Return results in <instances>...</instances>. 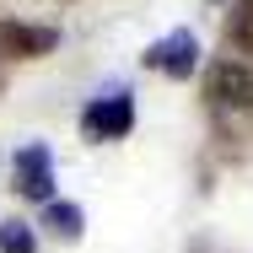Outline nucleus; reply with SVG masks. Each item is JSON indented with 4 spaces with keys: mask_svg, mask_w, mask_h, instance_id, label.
Returning <instances> with one entry per match:
<instances>
[{
    "mask_svg": "<svg viewBox=\"0 0 253 253\" xmlns=\"http://www.w3.org/2000/svg\"><path fill=\"white\" fill-rule=\"evenodd\" d=\"M205 97H210V108H232V113L253 108V70L243 59H215L205 70Z\"/></svg>",
    "mask_w": 253,
    "mask_h": 253,
    "instance_id": "obj_1",
    "label": "nucleus"
},
{
    "mask_svg": "<svg viewBox=\"0 0 253 253\" xmlns=\"http://www.w3.org/2000/svg\"><path fill=\"white\" fill-rule=\"evenodd\" d=\"M59 49V33L38 27V22H11L0 16V59H43Z\"/></svg>",
    "mask_w": 253,
    "mask_h": 253,
    "instance_id": "obj_2",
    "label": "nucleus"
},
{
    "mask_svg": "<svg viewBox=\"0 0 253 253\" xmlns=\"http://www.w3.org/2000/svg\"><path fill=\"white\" fill-rule=\"evenodd\" d=\"M81 129H86L92 140H124V135L135 129V102L124 97V92H113V97H97L86 113H81Z\"/></svg>",
    "mask_w": 253,
    "mask_h": 253,
    "instance_id": "obj_3",
    "label": "nucleus"
},
{
    "mask_svg": "<svg viewBox=\"0 0 253 253\" xmlns=\"http://www.w3.org/2000/svg\"><path fill=\"white\" fill-rule=\"evenodd\" d=\"M11 167H16V194L22 200H38V205L54 200V156H49V146H22Z\"/></svg>",
    "mask_w": 253,
    "mask_h": 253,
    "instance_id": "obj_4",
    "label": "nucleus"
},
{
    "mask_svg": "<svg viewBox=\"0 0 253 253\" xmlns=\"http://www.w3.org/2000/svg\"><path fill=\"white\" fill-rule=\"evenodd\" d=\"M146 65H151V70H162V76H172V81L194 76V65H200V43H194V33H189V27L167 33L162 43H151V49H146Z\"/></svg>",
    "mask_w": 253,
    "mask_h": 253,
    "instance_id": "obj_5",
    "label": "nucleus"
},
{
    "mask_svg": "<svg viewBox=\"0 0 253 253\" xmlns=\"http://www.w3.org/2000/svg\"><path fill=\"white\" fill-rule=\"evenodd\" d=\"M43 221H49L59 237H81V210H76V205H65V200H49Z\"/></svg>",
    "mask_w": 253,
    "mask_h": 253,
    "instance_id": "obj_6",
    "label": "nucleus"
},
{
    "mask_svg": "<svg viewBox=\"0 0 253 253\" xmlns=\"http://www.w3.org/2000/svg\"><path fill=\"white\" fill-rule=\"evenodd\" d=\"M232 43L253 54V0H237V11H232Z\"/></svg>",
    "mask_w": 253,
    "mask_h": 253,
    "instance_id": "obj_7",
    "label": "nucleus"
},
{
    "mask_svg": "<svg viewBox=\"0 0 253 253\" xmlns=\"http://www.w3.org/2000/svg\"><path fill=\"white\" fill-rule=\"evenodd\" d=\"M0 253H33V232L22 221H0Z\"/></svg>",
    "mask_w": 253,
    "mask_h": 253,
    "instance_id": "obj_8",
    "label": "nucleus"
},
{
    "mask_svg": "<svg viewBox=\"0 0 253 253\" xmlns=\"http://www.w3.org/2000/svg\"><path fill=\"white\" fill-rule=\"evenodd\" d=\"M0 86H5V76H0Z\"/></svg>",
    "mask_w": 253,
    "mask_h": 253,
    "instance_id": "obj_9",
    "label": "nucleus"
}]
</instances>
